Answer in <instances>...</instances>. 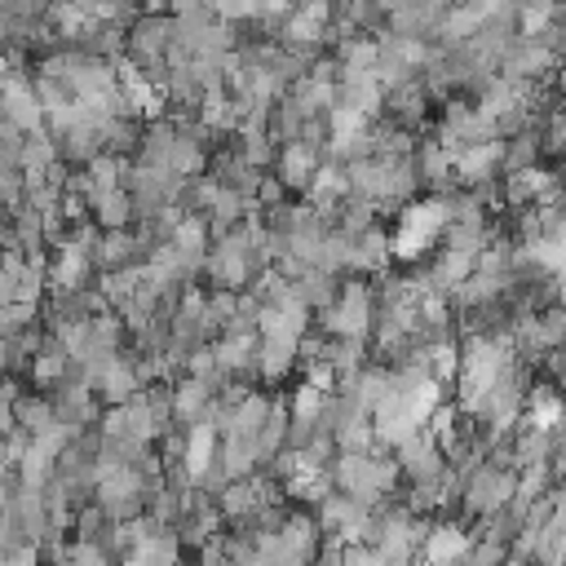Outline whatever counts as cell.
<instances>
[{"mask_svg":"<svg viewBox=\"0 0 566 566\" xmlns=\"http://www.w3.org/2000/svg\"><path fill=\"white\" fill-rule=\"evenodd\" d=\"M142 9H168V0H142Z\"/></svg>","mask_w":566,"mask_h":566,"instance_id":"obj_16","label":"cell"},{"mask_svg":"<svg viewBox=\"0 0 566 566\" xmlns=\"http://www.w3.org/2000/svg\"><path fill=\"white\" fill-rule=\"evenodd\" d=\"M0 111H4V119L18 124L22 133L44 128V106H40L35 80H31L27 71H13V66L4 71V80H0Z\"/></svg>","mask_w":566,"mask_h":566,"instance_id":"obj_4","label":"cell"},{"mask_svg":"<svg viewBox=\"0 0 566 566\" xmlns=\"http://www.w3.org/2000/svg\"><path fill=\"white\" fill-rule=\"evenodd\" d=\"M394 460H398V473L402 482H438L442 469H447V451L438 442V433L429 424L411 429L398 447H394Z\"/></svg>","mask_w":566,"mask_h":566,"instance_id":"obj_3","label":"cell"},{"mask_svg":"<svg viewBox=\"0 0 566 566\" xmlns=\"http://www.w3.org/2000/svg\"><path fill=\"white\" fill-rule=\"evenodd\" d=\"M44 270H49V287H53V292H71V287H84V283H88V274H93V256H88L84 243H75V239H57L53 256L44 261Z\"/></svg>","mask_w":566,"mask_h":566,"instance_id":"obj_6","label":"cell"},{"mask_svg":"<svg viewBox=\"0 0 566 566\" xmlns=\"http://www.w3.org/2000/svg\"><path fill=\"white\" fill-rule=\"evenodd\" d=\"M371 314H376V287L367 283V274H345L336 296L318 310V327L327 336H363L367 340Z\"/></svg>","mask_w":566,"mask_h":566,"instance_id":"obj_1","label":"cell"},{"mask_svg":"<svg viewBox=\"0 0 566 566\" xmlns=\"http://www.w3.org/2000/svg\"><path fill=\"white\" fill-rule=\"evenodd\" d=\"M88 256H93V270H119V265L146 261V248H142L133 226H119V230H97Z\"/></svg>","mask_w":566,"mask_h":566,"instance_id":"obj_9","label":"cell"},{"mask_svg":"<svg viewBox=\"0 0 566 566\" xmlns=\"http://www.w3.org/2000/svg\"><path fill=\"white\" fill-rule=\"evenodd\" d=\"M88 203V217L102 226V230H119V226H133V199L124 186H111V190H97V195H84Z\"/></svg>","mask_w":566,"mask_h":566,"instance_id":"obj_11","label":"cell"},{"mask_svg":"<svg viewBox=\"0 0 566 566\" xmlns=\"http://www.w3.org/2000/svg\"><path fill=\"white\" fill-rule=\"evenodd\" d=\"M146 385H142V376H137V358L133 354H115V358H106L102 363V371L93 376V394L106 402V407H115V402H128L133 394H142Z\"/></svg>","mask_w":566,"mask_h":566,"instance_id":"obj_8","label":"cell"},{"mask_svg":"<svg viewBox=\"0 0 566 566\" xmlns=\"http://www.w3.org/2000/svg\"><path fill=\"white\" fill-rule=\"evenodd\" d=\"M172 35H177V18L172 9H137V18L128 22V62H168V49H172Z\"/></svg>","mask_w":566,"mask_h":566,"instance_id":"obj_2","label":"cell"},{"mask_svg":"<svg viewBox=\"0 0 566 566\" xmlns=\"http://www.w3.org/2000/svg\"><path fill=\"white\" fill-rule=\"evenodd\" d=\"M301 124H305V115L296 111V102H292L287 93L270 102V111H265V137H270L274 146L296 142V137H301Z\"/></svg>","mask_w":566,"mask_h":566,"instance_id":"obj_12","label":"cell"},{"mask_svg":"<svg viewBox=\"0 0 566 566\" xmlns=\"http://www.w3.org/2000/svg\"><path fill=\"white\" fill-rule=\"evenodd\" d=\"M22 190H27V177L22 168H0V208L13 212L22 203Z\"/></svg>","mask_w":566,"mask_h":566,"instance_id":"obj_14","label":"cell"},{"mask_svg":"<svg viewBox=\"0 0 566 566\" xmlns=\"http://www.w3.org/2000/svg\"><path fill=\"white\" fill-rule=\"evenodd\" d=\"M168 9L177 18H186V13H212V0H168Z\"/></svg>","mask_w":566,"mask_h":566,"instance_id":"obj_15","label":"cell"},{"mask_svg":"<svg viewBox=\"0 0 566 566\" xmlns=\"http://www.w3.org/2000/svg\"><path fill=\"white\" fill-rule=\"evenodd\" d=\"M469 539H473V531H469L460 517H455V522H433L429 535H424V544H420V553H424L429 562H451V557H464Z\"/></svg>","mask_w":566,"mask_h":566,"instance_id":"obj_10","label":"cell"},{"mask_svg":"<svg viewBox=\"0 0 566 566\" xmlns=\"http://www.w3.org/2000/svg\"><path fill=\"white\" fill-rule=\"evenodd\" d=\"M53 420H57L53 398H31V394H18V398H13V424H18L27 438L44 433Z\"/></svg>","mask_w":566,"mask_h":566,"instance_id":"obj_13","label":"cell"},{"mask_svg":"<svg viewBox=\"0 0 566 566\" xmlns=\"http://www.w3.org/2000/svg\"><path fill=\"white\" fill-rule=\"evenodd\" d=\"M296 345H301V336L261 332V345H256V380L261 385H283L296 371Z\"/></svg>","mask_w":566,"mask_h":566,"instance_id":"obj_7","label":"cell"},{"mask_svg":"<svg viewBox=\"0 0 566 566\" xmlns=\"http://www.w3.org/2000/svg\"><path fill=\"white\" fill-rule=\"evenodd\" d=\"M4 71H9V66H4V57H0V80H4Z\"/></svg>","mask_w":566,"mask_h":566,"instance_id":"obj_17","label":"cell"},{"mask_svg":"<svg viewBox=\"0 0 566 566\" xmlns=\"http://www.w3.org/2000/svg\"><path fill=\"white\" fill-rule=\"evenodd\" d=\"M323 159H327V155H323L318 146H310L305 137L283 142L279 155H274V177L287 186V195H305V186L314 181V172H318Z\"/></svg>","mask_w":566,"mask_h":566,"instance_id":"obj_5","label":"cell"}]
</instances>
